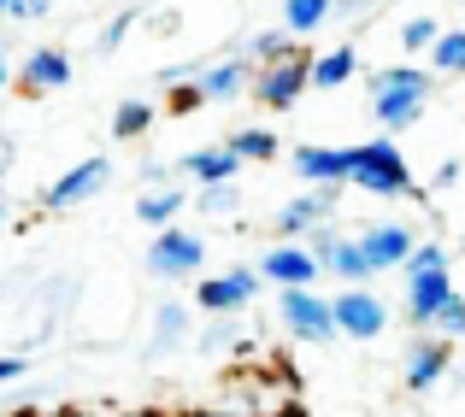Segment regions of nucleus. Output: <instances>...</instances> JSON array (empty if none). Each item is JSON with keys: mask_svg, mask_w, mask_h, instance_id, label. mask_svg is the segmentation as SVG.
Listing matches in <instances>:
<instances>
[{"mask_svg": "<svg viewBox=\"0 0 465 417\" xmlns=\"http://www.w3.org/2000/svg\"><path fill=\"white\" fill-rule=\"evenodd\" d=\"M365 82H371V118L389 130V136L419 124L424 106H430V94H436V77L424 65H377Z\"/></svg>", "mask_w": 465, "mask_h": 417, "instance_id": "obj_1", "label": "nucleus"}, {"mask_svg": "<svg viewBox=\"0 0 465 417\" xmlns=\"http://www.w3.org/2000/svg\"><path fill=\"white\" fill-rule=\"evenodd\" d=\"M348 189H365L377 200H407L412 189V165L401 159L395 141H360L348 147Z\"/></svg>", "mask_w": 465, "mask_h": 417, "instance_id": "obj_2", "label": "nucleus"}, {"mask_svg": "<svg viewBox=\"0 0 465 417\" xmlns=\"http://www.w3.org/2000/svg\"><path fill=\"white\" fill-rule=\"evenodd\" d=\"M307 65H312L307 47H289V53L277 59V65H260V71H253L248 94L265 106V112H289V106H295L301 94L312 89V82H307Z\"/></svg>", "mask_w": 465, "mask_h": 417, "instance_id": "obj_3", "label": "nucleus"}, {"mask_svg": "<svg viewBox=\"0 0 465 417\" xmlns=\"http://www.w3.org/2000/svg\"><path fill=\"white\" fill-rule=\"evenodd\" d=\"M201 265H206V241L189 236V229H177V224H165L148 241V253H142V271L153 282H183V276L201 271Z\"/></svg>", "mask_w": 465, "mask_h": 417, "instance_id": "obj_4", "label": "nucleus"}, {"mask_svg": "<svg viewBox=\"0 0 465 417\" xmlns=\"http://www.w3.org/2000/svg\"><path fill=\"white\" fill-rule=\"evenodd\" d=\"M277 324H283V335L307 341V347L336 341V317H330V300L318 288H283L277 294Z\"/></svg>", "mask_w": 465, "mask_h": 417, "instance_id": "obj_5", "label": "nucleus"}, {"mask_svg": "<svg viewBox=\"0 0 465 417\" xmlns=\"http://www.w3.org/2000/svg\"><path fill=\"white\" fill-rule=\"evenodd\" d=\"M260 271L253 265H230V271H218V276H201L194 282V305H201L206 317H224V312H248L253 300H260Z\"/></svg>", "mask_w": 465, "mask_h": 417, "instance_id": "obj_6", "label": "nucleus"}, {"mask_svg": "<svg viewBox=\"0 0 465 417\" xmlns=\"http://www.w3.org/2000/svg\"><path fill=\"white\" fill-rule=\"evenodd\" d=\"M330 317H336V335H348V341H383L389 335V305L371 288L330 294Z\"/></svg>", "mask_w": 465, "mask_h": 417, "instance_id": "obj_7", "label": "nucleus"}, {"mask_svg": "<svg viewBox=\"0 0 465 417\" xmlns=\"http://www.w3.org/2000/svg\"><path fill=\"white\" fill-rule=\"evenodd\" d=\"M106 182H113V159L94 153V159H83V165H71L65 177L54 182V189L35 194V206H42V212H77V206H83V200H94Z\"/></svg>", "mask_w": 465, "mask_h": 417, "instance_id": "obj_8", "label": "nucleus"}, {"mask_svg": "<svg viewBox=\"0 0 465 417\" xmlns=\"http://www.w3.org/2000/svg\"><path fill=\"white\" fill-rule=\"evenodd\" d=\"M307 253L318 259V271H330L336 282H348V288H365V282H371V265H365L360 241H353V236H336L330 224H318L312 236H307Z\"/></svg>", "mask_w": 465, "mask_h": 417, "instance_id": "obj_9", "label": "nucleus"}, {"mask_svg": "<svg viewBox=\"0 0 465 417\" xmlns=\"http://www.w3.org/2000/svg\"><path fill=\"white\" fill-rule=\"evenodd\" d=\"M253 271H260V282H277V288H312V282L324 276L318 259L307 253V241H272Z\"/></svg>", "mask_w": 465, "mask_h": 417, "instance_id": "obj_10", "label": "nucleus"}, {"mask_svg": "<svg viewBox=\"0 0 465 417\" xmlns=\"http://www.w3.org/2000/svg\"><path fill=\"white\" fill-rule=\"evenodd\" d=\"M189 82L206 94V106H218V101H242V94H248V82H253V65L242 59V47H236V53H213Z\"/></svg>", "mask_w": 465, "mask_h": 417, "instance_id": "obj_11", "label": "nucleus"}, {"mask_svg": "<svg viewBox=\"0 0 465 417\" xmlns=\"http://www.w3.org/2000/svg\"><path fill=\"white\" fill-rule=\"evenodd\" d=\"M448 364H454L448 341H436V335H419V341L407 347V364H401V388H407V394H430V388H442Z\"/></svg>", "mask_w": 465, "mask_h": 417, "instance_id": "obj_12", "label": "nucleus"}, {"mask_svg": "<svg viewBox=\"0 0 465 417\" xmlns=\"http://www.w3.org/2000/svg\"><path fill=\"white\" fill-rule=\"evenodd\" d=\"M353 241H360L371 276H377V271H401V265H407V253L419 247V236H412L407 224H371V229H360Z\"/></svg>", "mask_w": 465, "mask_h": 417, "instance_id": "obj_13", "label": "nucleus"}, {"mask_svg": "<svg viewBox=\"0 0 465 417\" xmlns=\"http://www.w3.org/2000/svg\"><path fill=\"white\" fill-rule=\"evenodd\" d=\"M189 347V305L183 300H159L153 305V335L142 341V364H165L171 353Z\"/></svg>", "mask_w": 465, "mask_h": 417, "instance_id": "obj_14", "label": "nucleus"}, {"mask_svg": "<svg viewBox=\"0 0 465 417\" xmlns=\"http://www.w3.org/2000/svg\"><path fill=\"white\" fill-rule=\"evenodd\" d=\"M336 200H341V189H307V194H295V200L277 212V236H283V241L312 236L318 224H330V218H336Z\"/></svg>", "mask_w": 465, "mask_h": 417, "instance_id": "obj_15", "label": "nucleus"}, {"mask_svg": "<svg viewBox=\"0 0 465 417\" xmlns=\"http://www.w3.org/2000/svg\"><path fill=\"white\" fill-rule=\"evenodd\" d=\"M289 170H295L307 189H341V182H348V147H295V153H289Z\"/></svg>", "mask_w": 465, "mask_h": 417, "instance_id": "obj_16", "label": "nucleus"}, {"mask_svg": "<svg viewBox=\"0 0 465 417\" xmlns=\"http://www.w3.org/2000/svg\"><path fill=\"white\" fill-rule=\"evenodd\" d=\"M12 77H18L24 94H54V89L71 82V53L65 47H30V59H24Z\"/></svg>", "mask_w": 465, "mask_h": 417, "instance_id": "obj_17", "label": "nucleus"}, {"mask_svg": "<svg viewBox=\"0 0 465 417\" xmlns=\"http://www.w3.org/2000/svg\"><path fill=\"white\" fill-rule=\"evenodd\" d=\"M448 294H454V276H448V271H419V276H407V324H412V329H430V317L442 312Z\"/></svg>", "mask_w": 465, "mask_h": 417, "instance_id": "obj_18", "label": "nucleus"}, {"mask_svg": "<svg viewBox=\"0 0 465 417\" xmlns=\"http://www.w3.org/2000/svg\"><path fill=\"white\" fill-rule=\"evenodd\" d=\"M171 170H183V177H189V182H201V189H206V182H236L242 159L230 153L224 141H218V147H194V153H183V159H177V165H171Z\"/></svg>", "mask_w": 465, "mask_h": 417, "instance_id": "obj_19", "label": "nucleus"}, {"mask_svg": "<svg viewBox=\"0 0 465 417\" xmlns=\"http://www.w3.org/2000/svg\"><path fill=\"white\" fill-rule=\"evenodd\" d=\"M353 77H360V47L353 42L324 47V53H312V65H307L312 89H341V82H353Z\"/></svg>", "mask_w": 465, "mask_h": 417, "instance_id": "obj_20", "label": "nucleus"}, {"mask_svg": "<svg viewBox=\"0 0 465 417\" xmlns=\"http://www.w3.org/2000/svg\"><path fill=\"white\" fill-rule=\"evenodd\" d=\"M189 206V189H142L136 194V218L142 224H153V229H165V224H177V212Z\"/></svg>", "mask_w": 465, "mask_h": 417, "instance_id": "obj_21", "label": "nucleus"}, {"mask_svg": "<svg viewBox=\"0 0 465 417\" xmlns=\"http://www.w3.org/2000/svg\"><path fill=\"white\" fill-rule=\"evenodd\" d=\"M224 147L242 159V165H272V159L283 153V141H277L272 130H236V136H224Z\"/></svg>", "mask_w": 465, "mask_h": 417, "instance_id": "obj_22", "label": "nucleus"}, {"mask_svg": "<svg viewBox=\"0 0 465 417\" xmlns=\"http://www.w3.org/2000/svg\"><path fill=\"white\" fill-rule=\"evenodd\" d=\"M424 59H430V77H465V30H442Z\"/></svg>", "mask_w": 465, "mask_h": 417, "instance_id": "obj_23", "label": "nucleus"}, {"mask_svg": "<svg viewBox=\"0 0 465 417\" xmlns=\"http://www.w3.org/2000/svg\"><path fill=\"white\" fill-rule=\"evenodd\" d=\"M330 24V0H283V35H312Z\"/></svg>", "mask_w": 465, "mask_h": 417, "instance_id": "obj_24", "label": "nucleus"}, {"mask_svg": "<svg viewBox=\"0 0 465 417\" xmlns=\"http://www.w3.org/2000/svg\"><path fill=\"white\" fill-rule=\"evenodd\" d=\"M194 212L201 218H236L242 212V189L236 182H206V189H194Z\"/></svg>", "mask_w": 465, "mask_h": 417, "instance_id": "obj_25", "label": "nucleus"}, {"mask_svg": "<svg viewBox=\"0 0 465 417\" xmlns=\"http://www.w3.org/2000/svg\"><path fill=\"white\" fill-rule=\"evenodd\" d=\"M148 130H153V106L142 101V94L118 101V112H113V136L118 141H136V136H148Z\"/></svg>", "mask_w": 465, "mask_h": 417, "instance_id": "obj_26", "label": "nucleus"}, {"mask_svg": "<svg viewBox=\"0 0 465 417\" xmlns=\"http://www.w3.org/2000/svg\"><path fill=\"white\" fill-rule=\"evenodd\" d=\"M242 317L236 312H224V317H213V324L201 329V335H194V353H230V347H242Z\"/></svg>", "mask_w": 465, "mask_h": 417, "instance_id": "obj_27", "label": "nucleus"}, {"mask_svg": "<svg viewBox=\"0 0 465 417\" xmlns=\"http://www.w3.org/2000/svg\"><path fill=\"white\" fill-rule=\"evenodd\" d=\"M436 35H442V24H436L430 12H412V18L401 24V53H407V59L430 53V47H436Z\"/></svg>", "mask_w": 465, "mask_h": 417, "instance_id": "obj_28", "label": "nucleus"}, {"mask_svg": "<svg viewBox=\"0 0 465 417\" xmlns=\"http://www.w3.org/2000/svg\"><path fill=\"white\" fill-rule=\"evenodd\" d=\"M289 47H295V42H289L283 30H260V35H248V42H242V59H248V65L260 71V65H277V59L289 53Z\"/></svg>", "mask_w": 465, "mask_h": 417, "instance_id": "obj_29", "label": "nucleus"}, {"mask_svg": "<svg viewBox=\"0 0 465 417\" xmlns=\"http://www.w3.org/2000/svg\"><path fill=\"white\" fill-rule=\"evenodd\" d=\"M430 335H436V341H448V347H454V341H465V294H460V288L448 294L442 312L430 317Z\"/></svg>", "mask_w": 465, "mask_h": 417, "instance_id": "obj_30", "label": "nucleus"}, {"mask_svg": "<svg viewBox=\"0 0 465 417\" xmlns=\"http://www.w3.org/2000/svg\"><path fill=\"white\" fill-rule=\"evenodd\" d=\"M136 24H142V6L113 12V18H106V30H101V42H94V53H118V47H124V35L136 30Z\"/></svg>", "mask_w": 465, "mask_h": 417, "instance_id": "obj_31", "label": "nucleus"}, {"mask_svg": "<svg viewBox=\"0 0 465 417\" xmlns=\"http://www.w3.org/2000/svg\"><path fill=\"white\" fill-rule=\"evenodd\" d=\"M407 276H419V271H448V247L442 241H419V247L407 253V265H401Z\"/></svg>", "mask_w": 465, "mask_h": 417, "instance_id": "obj_32", "label": "nucleus"}, {"mask_svg": "<svg viewBox=\"0 0 465 417\" xmlns=\"http://www.w3.org/2000/svg\"><path fill=\"white\" fill-rule=\"evenodd\" d=\"M201 106H206V94L194 89V82H171V101H165V112L189 118V112H201Z\"/></svg>", "mask_w": 465, "mask_h": 417, "instance_id": "obj_33", "label": "nucleus"}, {"mask_svg": "<svg viewBox=\"0 0 465 417\" xmlns=\"http://www.w3.org/2000/svg\"><path fill=\"white\" fill-rule=\"evenodd\" d=\"M54 6H59V0H12V6H6V18H12V24H42Z\"/></svg>", "mask_w": 465, "mask_h": 417, "instance_id": "obj_34", "label": "nucleus"}, {"mask_svg": "<svg viewBox=\"0 0 465 417\" xmlns=\"http://www.w3.org/2000/svg\"><path fill=\"white\" fill-rule=\"evenodd\" d=\"M18 376H30V353H0V388H12Z\"/></svg>", "mask_w": 465, "mask_h": 417, "instance_id": "obj_35", "label": "nucleus"}, {"mask_svg": "<svg viewBox=\"0 0 465 417\" xmlns=\"http://www.w3.org/2000/svg\"><path fill=\"white\" fill-rule=\"evenodd\" d=\"M136 177L148 182V189H165V182H171V165H165V159H148V165H142Z\"/></svg>", "mask_w": 465, "mask_h": 417, "instance_id": "obj_36", "label": "nucleus"}, {"mask_svg": "<svg viewBox=\"0 0 465 417\" xmlns=\"http://www.w3.org/2000/svg\"><path fill=\"white\" fill-rule=\"evenodd\" d=\"M12 159H18V141H12L6 130H0V177H6V170H12Z\"/></svg>", "mask_w": 465, "mask_h": 417, "instance_id": "obj_37", "label": "nucleus"}, {"mask_svg": "<svg viewBox=\"0 0 465 417\" xmlns=\"http://www.w3.org/2000/svg\"><path fill=\"white\" fill-rule=\"evenodd\" d=\"M12 82V59H6V47H0V89Z\"/></svg>", "mask_w": 465, "mask_h": 417, "instance_id": "obj_38", "label": "nucleus"}, {"mask_svg": "<svg viewBox=\"0 0 465 417\" xmlns=\"http://www.w3.org/2000/svg\"><path fill=\"white\" fill-rule=\"evenodd\" d=\"M6 6H12V0H0V18H6Z\"/></svg>", "mask_w": 465, "mask_h": 417, "instance_id": "obj_39", "label": "nucleus"}, {"mask_svg": "<svg viewBox=\"0 0 465 417\" xmlns=\"http://www.w3.org/2000/svg\"><path fill=\"white\" fill-rule=\"evenodd\" d=\"M0 206H6V189H0Z\"/></svg>", "mask_w": 465, "mask_h": 417, "instance_id": "obj_40", "label": "nucleus"}, {"mask_svg": "<svg viewBox=\"0 0 465 417\" xmlns=\"http://www.w3.org/2000/svg\"><path fill=\"white\" fill-rule=\"evenodd\" d=\"M460 388H465V383H460Z\"/></svg>", "mask_w": 465, "mask_h": 417, "instance_id": "obj_41", "label": "nucleus"}]
</instances>
